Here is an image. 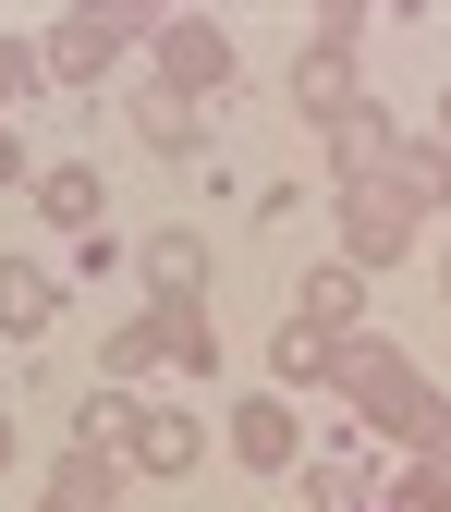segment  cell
I'll list each match as a JSON object with an SVG mask.
<instances>
[{
	"label": "cell",
	"instance_id": "9c48e42d",
	"mask_svg": "<svg viewBox=\"0 0 451 512\" xmlns=\"http://www.w3.org/2000/svg\"><path fill=\"white\" fill-rule=\"evenodd\" d=\"M330 159H342L354 183H366V171H391V122H378V110H342V122H330Z\"/></svg>",
	"mask_w": 451,
	"mask_h": 512
},
{
	"label": "cell",
	"instance_id": "6da1fadb",
	"mask_svg": "<svg viewBox=\"0 0 451 512\" xmlns=\"http://www.w3.org/2000/svg\"><path fill=\"white\" fill-rule=\"evenodd\" d=\"M330 378L354 391V415L391 427V439H427V427H439V391H427V366H415L403 342H330Z\"/></svg>",
	"mask_w": 451,
	"mask_h": 512
},
{
	"label": "cell",
	"instance_id": "d6986e66",
	"mask_svg": "<svg viewBox=\"0 0 451 512\" xmlns=\"http://www.w3.org/2000/svg\"><path fill=\"white\" fill-rule=\"evenodd\" d=\"M0 183H37V171H25V147H13V122H0Z\"/></svg>",
	"mask_w": 451,
	"mask_h": 512
},
{
	"label": "cell",
	"instance_id": "7c38bea8",
	"mask_svg": "<svg viewBox=\"0 0 451 512\" xmlns=\"http://www.w3.org/2000/svg\"><path fill=\"white\" fill-rule=\"evenodd\" d=\"M74 452H135V403H122V391H98V403L74 415Z\"/></svg>",
	"mask_w": 451,
	"mask_h": 512
},
{
	"label": "cell",
	"instance_id": "30bf717a",
	"mask_svg": "<svg viewBox=\"0 0 451 512\" xmlns=\"http://www.w3.org/2000/svg\"><path fill=\"white\" fill-rule=\"evenodd\" d=\"M0 330H49V269L0 256Z\"/></svg>",
	"mask_w": 451,
	"mask_h": 512
},
{
	"label": "cell",
	"instance_id": "44dd1931",
	"mask_svg": "<svg viewBox=\"0 0 451 512\" xmlns=\"http://www.w3.org/2000/svg\"><path fill=\"white\" fill-rule=\"evenodd\" d=\"M439 293H451V281H439Z\"/></svg>",
	"mask_w": 451,
	"mask_h": 512
},
{
	"label": "cell",
	"instance_id": "ac0fdd59",
	"mask_svg": "<svg viewBox=\"0 0 451 512\" xmlns=\"http://www.w3.org/2000/svg\"><path fill=\"white\" fill-rule=\"evenodd\" d=\"M25 86H37V61H25V49H13V37H0V110H13V98H25Z\"/></svg>",
	"mask_w": 451,
	"mask_h": 512
},
{
	"label": "cell",
	"instance_id": "ba28073f",
	"mask_svg": "<svg viewBox=\"0 0 451 512\" xmlns=\"http://www.w3.org/2000/svg\"><path fill=\"white\" fill-rule=\"evenodd\" d=\"M196 452H208V439H196V415H135V464H147V476H183Z\"/></svg>",
	"mask_w": 451,
	"mask_h": 512
},
{
	"label": "cell",
	"instance_id": "3957f363",
	"mask_svg": "<svg viewBox=\"0 0 451 512\" xmlns=\"http://www.w3.org/2000/svg\"><path fill=\"white\" fill-rule=\"evenodd\" d=\"M159 61H171V98H183V86H232V37L196 25V13H171V25H159Z\"/></svg>",
	"mask_w": 451,
	"mask_h": 512
},
{
	"label": "cell",
	"instance_id": "5bb4252c",
	"mask_svg": "<svg viewBox=\"0 0 451 512\" xmlns=\"http://www.w3.org/2000/svg\"><path fill=\"white\" fill-rule=\"evenodd\" d=\"M135 135H147V147H183V135H196V110H183L171 86H147V98H135Z\"/></svg>",
	"mask_w": 451,
	"mask_h": 512
},
{
	"label": "cell",
	"instance_id": "52a82bcc",
	"mask_svg": "<svg viewBox=\"0 0 451 512\" xmlns=\"http://www.w3.org/2000/svg\"><path fill=\"white\" fill-rule=\"evenodd\" d=\"M232 452L281 476V464H293V403H244V415H232Z\"/></svg>",
	"mask_w": 451,
	"mask_h": 512
},
{
	"label": "cell",
	"instance_id": "ffe728a7",
	"mask_svg": "<svg viewBox=\"0 0 451 512\" xmlns=\"http://www.w3.org/2000/svg\"><path fill=\"white\" fill-rule=\"evenodd\" d=\"M0 464H13V415H0Z\"/></svg>",
	"mask_w": 451,
	"mask_h": 512
},
{
	"label": "cell",
	"instance_id": "2e32d148",
	"mask_svg": "<svg viewBox=\"0 0 451 512\" xmlns=\"http://www.w3.org/2000/svg\"><path fill=\"white\" fill-rule=\"evenodd\" d=\"M391 171H403V208H427V196H451V159H439V147H391Z\"/></svg>",
	"mask_w": 451,
	"mask_h": 512
},
{
	"label": "cell",
	"instance_id": "7a4b0ae2",
	"mask_svg": "<svg viewBox=\"0 0 451 512\" xmlns=\"http://www.w3.org/2000/svg\"><path fill=\"white\" fill-rule=\"evenodd\" d=\"M122 37H159V25H147V13H61V25H49V49H37V74L86 86V74H98V61H110Z\"/></svg>",
	"mask_w": 451,
	"mask_h": 512
},
{
	"label": "cell",
	"instance_id": "8fae6325",
	"mask_svg": "<svg viewBox=\"0 0 451 512\" xmlns=\"http://www.w3.org/2000/svg\"><path fill=\"white\" fill-rule=\"evenodd\" d=\"M37 208L86 232V220H98V171H86V159H61V171H37Z\"/></svg>",
	"mask_w": 451,
	"mask_h": 512
},
{
	"label": "cell",
	"instance_id": "e0dca14e",
	"mask_svg": "<svg viewBox=\"0 0 451 512\" xmlns=\"http://www.w3.org/2000/svg\"><path fill=\"white\" fill-rule=\"evenodd\" d=\"M415 452H427V476H415V488H427V500H451V415H439V427L415 439Z\"/></svg>",
	"mask_w": 451,
	"mask_h": 512
},
{
	"label": "cell",
	"instance_id": "9a60e30c",
	"mask_svg": "<svg viewBox=\"0 0 451 512\" xmlns=\"http://www.w3.org/2000/svg\"><path fill=\"white\" fill-rule=\"evenodd\" d=\"M269 366H281V378H330V342H317L305 317H281V342H269Z\"/></svg>",
	"mask_w": 451,
	"mask_h": 512
},
{
	"label": "cell",
	"instance_id": "8992f818",
	"mask_svg": "<svg viewBox=\"0 0 451 512\" xmlns=\"http://www.w3.org/2000/svg\"><path fill=\"white\" fill-rule=\"evenodd\" d=\"M147 330H159V354H183V366L208 378V354H220V330H208V305H196V293H159V317H147Z\"/></svg>",
	"mask_w": 451,
	"mask_h": 512
},
{
	"label": "cell",
	"instance_id": "4fadbf2b",
	"mask_svg": "<svg viewBox=\"0 0 451 512\" xmlns=\"http://www.w3.org/2000/svg\"><path fill=\"white\" fill-rule=\"evenodd\" d=\"M147 281H159V293H196V281H208V256L183 244V232H159V244H147Z\"/></svg>",
	"mask_w": 451,
	"mask_h": 512
},
{
	"label": "cell",
	"instance_id": "277c9868",
	"mask_svg": "<svg viewBox=\"0 0 451 512\" xmlns=\"http://www.w3.org/2000/svg\"><path fill=\"white\" fill-rule=\"evenodd\" d=\"M342 232H354V269H366V256H403L415 208H403V196H378V183H354V196H342Z\"/></svg>",
	"mask_w": 451,
	"mask_h": 512
},
{
	"label": "cell",
	"instance_id": "5b68a950",
	"mask_svg": "<svg viewBox=\"0 0 451 512\" xmlns=\"http://www.w3.org/2000/svg\"><path fill=\"white\" fill-rule=\"evenodd\" d=\"M354 305H366V269H354V256H330V269L305 281V330H317V342H354Z\"/></svg>",
	"mask_w": 451,
	"mask_h": 512
}]
</instances>
